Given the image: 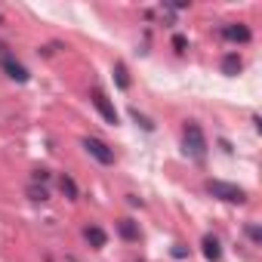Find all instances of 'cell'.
I'll use <instances>...</instances> for the list:
<instances>
[{
	"label": "cell",
	"instance_id": "cell-3",
	"mask_svg": "<svg viewBox=\"0 0 262 262\" xmlns=\"http://www.w3.org/2000/svg\"><path fill=\"white\" fill-rule=\"evenodd\" d=\"M80 145H83V151H86L93 161H99L102 167H114L117 155H114V148H111L108 142H102V139H96V136H83Z\"/></svg>",
	"mask_w": 262,
	"mask_h": 262
},
{
	"label": "cell",
	"instance_id": "cell-13",
	"mask_svg": "<svg viewBox=\"0 0 262 262\" xmlns=\"http://www.w3.org/2000/svg\"><path fill=\"white\" fill-rule=\"evenodd\" d=\"M28 198H31L34 204H47V201H50V188H47V185L31 182V185H28Z\"/></svg>",
	"mask_w": 262,
	"mask_h": 262
},
{
	"label": "cell",
	"instance_id": "cell-20",
	"mask_svg": "<svg viewBox=\"0 0 262 262\" xmlns=\"http://www.w3.org/2000/svg\"><path fill=\"white\" fill-rule=\"evenodd\" d=\"M0 25H4V16H0Z\"/></svg>",
	"mask_w": 262,
	"mask_h": 262
},
{
	"label": "cell",
	"instance_id": "cell-19",
	"mask_svg": "<svg viewBox=\"0 0 262 262\" xmlns=\"http://www.w3.org/2000/svg\"><path fill=\"white\" fill-rule=\"evenodd\" d=\"M126 204H129V207H145V201H142L139 194H126Z\"/></svg>",
	"mask_w": 262,
	"mask_h": 262
},
{
	"label": "cell",
	"instance_id": "cell-4",
	"mask_svg": "<svg viewBox=\"0 0 262 262\" xmlns=\"http://www.w3.org/2000/svg\"><path fill=\"white\" fill-rule=\"evenodd\" d=\"M0 71H4L10 80H16V83H28L31 80V74H28V68L16 59V56H10V53H4L0 56Z\"/></svg>",
	"mask_w": 262,
	"mask_h": 262
},
{
	"label": "cell",
	"instance_id": "cell-5",
	"mask_svg": "<svg viewBox=\"0 0 262 262\" xmlns=\"http://www.w3.org/2000/svg\"><path fill=\"white\" fill-rule=\"evenodd\" d=\"M219 37L228 40V43H250V40H253V31H250V25H244V22H228V25L219 28Z\"/></svg>",
	"mask_w": 262,
	"mask_h": 262
},
{
	"label": "cell",
	"instance_id": "cell-6",
	"mask_svg": "<svg viewBox=\"0 0 262 262\" xmlns=\"http://www.w3.org/2000/svg\"><path fill=\"white\" fill-rule=\"evenodd\" d=\"M90 102H93V108L102 114V120H105V123H111V126H117V123H120V117H117V108L108 102V96H105L102 90H93V99H90Z\"/></svg>",
	"mask_w": 262,
	"mask_h": 262
},
{
	"label": "cell",
	"instance_id": "cell-15",
	"mask_svg": "<svg viewBox=\"0 0 262 262\" xmlns=\"http://www.w3.org/2000/svg\"><path fill=\"white\" fill-rule=\"evenodd\" d=\"M129 117H133V120H136V123H139L142 129H148V133L155 129V123H151V120H148V117H145V114H142L139 108H129Z\"/></svg>",
	"mask_w": 262,
	"mask_h": 262
},
{
	"label": "cell",
	"instance_id": "cell-10",
	"mask_svg": "<svg viewBox=\"0 0 262 262\" xmlns=\"http://www.w3.org/2000/svg\"><path fill=\"white\" fill-rule=\"evenodd\" d=\"M244 71V59L237 56V50H228L225 56H222V74L225 77H237Z\"/></svg>",
	"mask_w": 262,
	"mask_h": 262
},
{
	"label": "cell",
	"instance_id": "cell-21",
	"mask_svg": "<svg viewBox=\"0 0 262 262\" xmlns=\"http://www.w3.org/2000/svg\"><path fill=\"white\" fill-rule=\"evenodd\" d=\"M0 53H4V43H0Z\"/></svg>",
	"mask_w": 262,
	"mask_h": 262
},
{
	"label": "cell",
	"instance_id": "cell-18",
	"mask_svg": "<svg viewBox=\"0 0 262 262\" xmlns=\"http://www.w3.org/2000/svg\"><path fill=\"white\" fill-rule=\"evenodd\" d=\"M170 253H173V259H188V247L185 244H173Z\"/></svg>",
	"mask_w": 262,
	"mask_h": 262
},
{
	"label": "cell",
	"instance_id": "cell-17",
	"mask_svg": "<svg viewBox=\"0 0 262 262\" xmlns=\"http://www.w3.org/2000/svg\"><path fill=\"white\" fill-rule=\"evenodd\" d=\"M31 182L47 185V182H50V170H43V167H40V170H34V173H31Z\"/></svg>",
	"mask_w": 262,
	"mask_h": 262
},
{
	"label": "cell",
	"instance_id": "cell-8",
	"mask_svg": "<svg viewBox=\"0 0 262 262\" xmlns=\"http://www.w3.org/2000/svg\"><path fill=\"white\" fill-rule=\"evenodd\" d=\"M83 241H86L93 250H102V247L108 244V234H105V228H102V225L90 222V225H83Z\"/></svg>",
	"mask_w": 262,
	"mask_h": 262
},
{
	"label": "cell",
	"instance_id": "cell-12",
	"mask_svg": "<svg viewBox=\"0 0 262 262\" xmlns=\"http://www.w3.org/2000/svg\"><path fill=\"white\" fill-rule=\"evenodd\" d=\"M111 74H114L117 90H129V86H133V80H129V71H126L123 62H114V65H111Z\"/></svg>",
	"mask_w": 262,
	"mask_h": 262
},
{
	"label": "cell",
	"instance_id": "cell-1",
	"mask_svg": "<svg viewBox=\"0 0 262 262\" xmlns=\"http://www.w3.org/2000/svg\"><path fill=\"white\" fill-rule=\"evenodd\" d=\"M182 151L185 158H191L194 164H204L207 161V151H210V142H207V133L198 120H185L182 123Z\"/></svg>",
	"mask_w": 262,
	"mask_h": 262
},
{
	"label": "cell",
	"instance_id": "cell-14",
	"mask_svg": "<svg viewBox=\"0 0 262 262\" xmlns=\"http://www.w3.org/2000/svg\"><path fill=\"white\" fill-rule=\"evenodd\" d=\"M244 234L250 237V244H256V247L262 244V228H259L256 222H247V225H244Z\"/></svg>",
	"mask_w": 262,
	"mask_h": 262
},
{
	"label": "cell",
	"instance_id": "cell-16",
	"mask_svg": "<svg viewBox=\"0 0 262 262\" xmlns=\"http://www.w3.org/2000/svg\"><path fill=\"white\" fill-rule=\"evenodd\" d=\"M173 50L176 53H185L188 50V37L185 34H173Z\"/></svg>",
	"mask_w": 262,
	"mask_h": 262
},
{
	"label": "cell",
	"instance_id": "cell-9",
	"mask_svg": "<svg viewBox=\"0 0 262 262\" xmlns=\"http://www.w3.org/2000/svg\"><path fill=\"white\" fill-rule=\"evenodd\" d=\"M201 250H204V259L207 262H219L222 259V244H219L216 234H204L201 237Z\"/></svg>",
	"mask_w": 262,
	"mask_h": 262
},
{
	"label": "cell",
	"instance_id": "cell-7",
	"mask_svg": "<svg viewBox=\"0 0 262 262\" xmlns=\"http://www.w3.org/2000/svg\"><path fill=\"white\" fill-rule=\"evenodd\" d=\"M114 228H117L120 241H126V244H139V241H142V228H139V222H136V219H129V216L117 219Z\"/></svg>",
	"mask_w": 262,
	"mask_h": 262
},
{
	"label": "cell",
	"instance_id": "cell-2",
	"mask_svg": "<svg viewBox=\"0 0 262 262\" xmlns=\"http://www.w3.org/2000/svg\"><path fill=\"white\" fill-rule=\"evenodd\" d=\"M207 194L225 204H247V191L234 182H222V179H210L207 182Z\"/></svg>",
	"mask_w": 262,
	"mask_h": 262
},
{
	"label": "cell",
	"instance_id": "cell-11",
	"mask_svg": "<svg viewBox=\"0 0 262 262\" xmlns=\"http://www.w3.org/2000/svg\"><path fill=\"white\" fill-rule=\"evenodd\" d=\"M59 191H62L68 201H77V198H80V188H77V182H74L71 173H59Z\"/></svg>",
	"mask_w": 262,
	"mask_h": 262
}]
</instances>
